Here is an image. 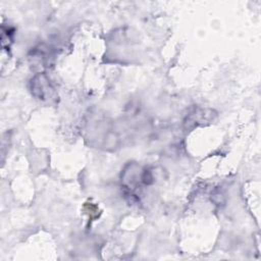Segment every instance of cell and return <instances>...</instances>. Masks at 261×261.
Wrapping results in <instances>:
<instances>
[{
    "mask_svg": "<svg viewBox=\"0 0 261 261\" xmlns=\"http://www.w3.org/2000/svg\"><path fill=\"white\" fill-rule=\"evenodd\" d=\"M51 90L50 83L44 74H39L32 80V91L38 99H46L48 95L50 96Z\"/></svg>",
    "mask_w": 261,
    "mask_h": 261,
    "instance_id": "cell-1",
    "label": "cell"
},
{
    "mask_svg": "<svg viewBox=\"0 0 261 261\" xmlns=\"http://www.w3.org/2000/svg\"><path fill=\"white\" fill-rule=\"evenodd\" d=\"M212 110L209 113H206L205 109L202 108H197L195 109L194 112H192L190 115L187 116L185 124L187 125V128L190 127L191 124H193L192 127H194L195 125H199V124H203L204 121H208L210 120V118L212 117Z\"/></svg>",
    "mask_w": 261,
    "mask_h": 261,
    "instance_id": "cell-2",
    "label": "cell"
}]
</instances>
